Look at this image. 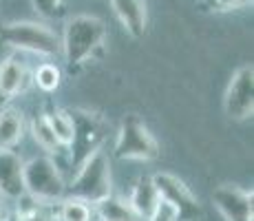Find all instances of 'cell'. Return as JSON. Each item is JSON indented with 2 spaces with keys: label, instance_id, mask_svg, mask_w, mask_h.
Instances as JSON below:
<instances>
[{
  "label": "cell",
  "instance_id": "1",
  "mask_svg": "<svg viewBox=\"0 0 254 221\" xmlns=\"http://www.w3.org/2000/svg\"><path fill=\"white\" fill-rule=\"evenodd\" d=\"M106 40V24L95 16H73L64 27L60 51L69 67L84 65Z\"/></svg>",
  "mask_w": 254,
  "mask_h": 221
},
{
  "label": "cell",
  "instance_id": "2",
  "mask_svg": "<svg viewBox=\"0 0 254 221\" xmlns=\"http://www.w3.org/2000/svg\"><path fill=\"white\" fill-rule=\"evenodd\" d=\"M113 193L111 184V161L102 148L91 153L77 166V175L69 186V197H77L86 204L95 206L97 201Z\"/></svg>",
  "mask_w": 254,
  "mask_h": 221
},
{
  "label": "cell",
  "instance_id": "3",
  "mask_svg": "<svg viewBox=\"0 0 254 221\" xmlns=\"http://www.w3.org/2000/svg\"><path fill=\"white\" fill-rule=\"evenodd\" d=\"M0 38L9 47L36 53V56L53 58L60 53V38L56 36V31L51 27H47L42 22H9L4 27H0Z\"/></svg>",
  "mask_w": 254,
  "mask_h": 221
},
{
  "label": "cell",
  "instance_id": "4",
  "mask_svg": "<svg viewBox=\"0 0 254 221\" xmlns=\"http://www.w3.org/2000/svg\"><path fill=\"white\" fill-rule=\"evenodd\" d=\"M22 181H24V193L40 201H47V204L60 201L66 195V184L62 179L60 168H58V164L51 157L45 155L24 161Z\"/></svg>",
  "mask_w": 254,
  "mask_h": 221
},
{
  "label": "cell",
  "instance_id": "5",
  "mask_svg": "<svg viewBox=\"0 0 254 221\" xmlns=\"http://www.w3.org/2000/svg\"><path fill=\"white\" fill-rule=\"evenodd\" d=\"M113 155L117 159L153 161L159 157V144L139 117L128 115L120 124V133H117Z\"/></svg>",
  "mask_w": 254,
  "mask_h": 221
},
{
  "label": "cell",
  "instance_id": "6",
  "mask_svg": "<svg viewBox=\"0 0 254 221\" xmlns=\"http://www.w3.org/2000/svg\"><path fill=\"white\" fill-rule=\"evenodd\" d=\"M153 184L159 193V199L177 213L179 221H194L199 217L201 206H199L197 197L192 195V190L179 177H175L170 173H157V175H153Z\"/></svg>",
  "mask_w": 254,
  "mask_h": 221
},
{
  "label": "cell",
  "instance_id": "7",
  "mask_svg": "<svg viewBox=\"0 0 254 221\" xmlns=\"http://www.w3.org/2000/svg\"><path fill=\"white\" fill-rule=\"evenodd\" d=\"M73 124H75V135L71 142V161L73 166H80L91 153L102 148V140H104V126H102L100 117L86 111H73Z\"/></svg>",
  "mask_w": 254,
  "mask_h": 221
},
{
  "label": "cell",
  "instance_id": "8",
  "mask_svg": "<svg viewBox=\"0 0 254 221\" xmlns=\"http://www.w3.org/2000/svg\"><path fill=\"white\" fill-rule=\"evenodd\" d=\"M228 117L232 120H248L254 113V69L252 65L239 67L234 71L223 100Z\"/></svg>",
  "mask_w": 254,
  "mask_h": 221
},
{
  "label": "cell",
  "instance_id": "9",
  "mask_svg": "<svg viewBox=\"0 0 254 221\" xmlns=\"http://www.w3.org/2000/svg\"><path fill=\"white\" fill-rule=\"evenodd\" d=\"M212 201L226 221H254L252 193L237 186H219L212 193Z\"/></svg>",
  "mask_w": 254,
  "mask_h": 221
},
{
  "label": "cell",
  "instance_id": "10",
  "mask_svg": "<svg viewBox=\"0 0 254 221\" xmlns=\"http://www.w3.org/2000/svg\"><path fill=\"white\" fill-rule=\"evenodd\" d=\"M22 166L24 161L18 153H13V148L0 150V195L2 197L18 199L24 195Z\"/></svg>",
  "mask_w": 254,
  "mask_h": 221
},
{
  "label": "cell",
  "instance_id": "11",
  "mask_svg": "<svg viewBox=\"0 0 254 221\" xmlns=\"http://www.w3.org/2000/svg\"><path fill=\"white\" fill-rule=\"evenodd\" d=\"M31 75H29L27 65L20 58L11 56L0 65V100H11V97L20 95L27 91Z\"/></svg>",
  "mask_w": 254,
  "mask_h": 221
},
{
  "label": "cell",
  "instance_id": "12",
  "mask_svg": "<svg viewBox=\"0 0 254 221\" xmlns=\"http://www.w3.org/2000/svg\"><path fill=\"white\" fill-rule=\"evenodd\" d=\"M113 13L126 33L133 38H141L146 33V24H148V13H146L144 0H111Z\"/></svg>",
  "mask_w": 254,
  "mask_h": 221
},
{
  "label": "cell",
  "instance_id": "13",
  "mask_svg": "<svg viewBox=\"0 0 254 221\" xmlns=\"http://www.w3.org/2000/svg\"><path fill=\"white\" fill-rule=\"evenodd\" d=\"M93 215L100 221H144L128 199L113 193L93 206Z\"/></svg>",
  "mask_w": 254,
  "mask_h": 221
},
{
  "label": "cell",
  "instance_id": "14",
  "mask_svg": "<svg viewBox=\"0 0 254 221\" xmlns=\"http://www.w3.org/2000/svg\"><path fill=\"white\" fill-rule=\"evenodd\" d=\"M128 201L133 204V208L137 210V215L141 219H148L155 210L159 208L162 199H159V193L153 184V177H139L137 184L133 186V193H130Z\"/></svg>",
  "mask_w": 254,
  "mask_h": 221
},
{
  "label": "cell",
  "instance_id": "15",
  "mask_svg": "<svg viewBox=\"0 0 254 221\" xmlns=\"http://www.w3.org/2000/svg\"><path fill=\"white\" fill-rule=\"evenodd\" d=\"M24 135V117L18 109L0 111V150H9L22 140Z\"/></svg>",
  "mask_w": 254,
  "mask_h": 221
},
{
  "label": "cell",
  "instance_id": "16",
  "mask_svg": "<svg viewBox=\"0 0 254 221\" xmlns=\"http://www.w3.org/2000/svg\"><path fill=\"white\" fill-rule=\"evenodd\" d=\"M18 208L13 213V217L18 221H60L58 219V210L51 208V204L40 201L31 195L24 193L22 197H18Z\"/></svg>",
  "mask_w": 254,
  "mask_h": 221
},
{
  "label": "cell",
  "instance_id": "17",
  "mask_svg": "<svg viewBox=\"0 0 254 221\" xmlns=\"http://www.w3.org/2000/svg\"><path fill=\"white\" fill-rule=\"evenodd\" d=\"M29 133H31V137L36 140V144L40 146L42 150H47V153H58V150L62 148V146L58 144V137H56V133H53L51 124H49L47 113L33 115V120L29 122Z\"/></svg>",
  "mask_w": 254,
  "mask_h": 221
},
{
  "label": "cell",
  "instance_id": "18",
  "mask_svg": "<svg viewBox=\"0 0 254 221\" xmlns=\"http://www.w3.org/2000/svg\"><path fill=\"white\" fill-rule=\"evenodd\" d=\"M49 117V124H51L53 133L58 137V144L62 148H69L71 142H73V135H75V124H73V115L64 109H56L51 113H47Z\"/></svg>",
  "mask_w": 254,
  "mask_h": 221
},
{
  "label": "cell",
  "instance_id": "19",
  "mask_svg": "<svg viewBox=\"0 0 254 221\" xmlns=\"http://www.w3.org/2000/svg\"><path fill=\"white\" fill-rule=\"evenodd\" d=\"M93 215V206L86 201L77 199V197H62L60 199V208H58V219L60 221H91Z\"/></svg>",
  "mask_w": 254,
  "mask_h": 221
},
{
  "label": "cell",
  "instance_id": "20",
  "mask_svg": "<svg viewBox=\"0 0 254 221\" xmlns=\"http://www.w3.org/2000/svg\"><path fill=\"white\" fill-rule=\"evenodd\" d=\"M60 80H62V73H60V69H58V65H53V62H45V65H40L36 69V73H33L36 86L45 93L56 91V88L60 86Z\"/></svg>",
  "mask_w": 254,
  "mask_h": 221
},
{
  "label": "cell",
  "instance_id": "21",
  "mask_svg": "<svg viewBox=\"0 0 254 221\" xmlns=\"http://www.w3.org/2000/svg\"><path fill=\"white\" fill-rule=\"evenodd\" d=\"M248 4H252V0H203V7L217 13L237 11V9H243Z\"/></svg>",
  "mask_w": 254,
  "mask_h": 221
},
{
  "label": "cell",
  "instance_id": "22",
  "mask_svg": "<svg viewBox=\"0 0 254 221\" xmlns=\"http://www.w3.org/2000/svg\"><path fill=\"white\" fill-rule=\"evenodd\" d=\"M31 2H33V9L42 18H56L62 9V0H31Z\"/></svg>",
  "mask_w": 254,
  "mask_h": 221
},
{
  "label": "cell",
  "instance_id": "23",
  "mask_svg": "<svg viewBox=\"0 0 254 221\" xmlns=\"http://www.w3.org/2000/svg\"><path fill=\"white\" fill-rule=\"evenodd\" d=\"M146 221H179V219H177V213H175L168 204H164V201H162V204H159V208L155 210V213L150 215Z\"/></svg>",
  "mask_w": 254,
  "mask_h": 221
},
{
  "label": "cell",
  "instance_id": "24",
  "mask_svg": "<svg viewBox=\"0 0 254 221\" xmlns=\"http://www.w3.org/2000/svg\"><path fill=\"white\" fill-rule=\"evenodd\" d=\"M0 221H18L16 217H13V215H9V217H2V219H0Z\"/></svg>",
  "mask_w": 254,
  "mask_h": 221
},
{
  "label": "cell",
  "instance_id": "25",
  "mask_svg": "<svg viewBox=\"0 0 254 221\" xmlns=\"http://www.w3.org/2000/svg\"><path fill=\"white\" fill-rule=\"evenodd\" d=\"M0 219H2V206H0Z\"/></svg>",
  "mask_w": 254,
  "mask_h": 221
},
{
  "label": "cell",
  "instance_id": "26",
  "mask_svg": "<svg viewBox=\"0 0 254 221\" xmlns=\"http://www.w3.org/2000/svg\"><path fill=\"white\" fill-rule=\"evenodd\" d=\"M91 221H100V219H97V217H93V219H91Z\"/></svg>",
  "mask_w": 254,
  "mask_h": 221
}]
</instances>
